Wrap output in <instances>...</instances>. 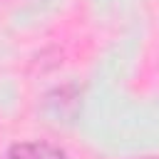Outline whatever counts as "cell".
Returning <instances> with one entry per match:
<instances>
[{"instance_id":"7a4b0ae2","label":"cell","mask_w":159,"mask_h":159,"mask_svg":"<svg viewBox=\"0 0 159 159\" xmlns=\"http://www.w3.org/2000/svg\"><path fill=\"white\" fill-rule=\"evenodd\" d=\"M47 107L55 112V117L72 119L77 114V107H80V94L75 87H60V89L47 94Z\"/></svg>"},{"instance_id":"6da1fadb","label":"cell","mask_w":159,"mask_h":159,"mask_svg":"<svg viewBox=\"0 0 159 159\" xmlns=\"http://www.w3.org/2000/svg\"><path fill=\"white\" fill-rule=\"evenodd\" d=\"M10 159H67V154L47 142H17L10 147Z\"/></svg>"}]
</instances>
